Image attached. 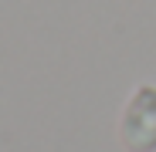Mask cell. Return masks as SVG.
Instances as JSON below:
<instances>
[{
	"label": "cell",
	"instance_id": "1",
	"mask_svg": "<svg viewBox=\"0 0 156 152\" xmlns=\"http://www.w3.org/2000/svg\"><path fill=\"white\" fill-rule=\"evenodd\" d=\"M122 139L133 152H149L156 149V88L136 91L133 105L122 122Z\"/></svg>",
	"mask_w": 156,
	"mask_h": 152
}]
</instances>
